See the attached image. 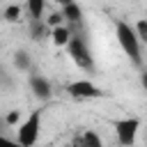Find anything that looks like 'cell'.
Returning <instances> with one entry per match:
<instances>
[{"mask_svg": "<svg viewBox=\"0 0 147 147\" xmlns=\"http://www.w3.org/2000/svg\"><path fill=\"white\" fill-rule=\"evenodd\" d=\"M115 34H117V41H119V48L124 51V55L136 64V67H140V62H142V51H140V41H138V37H136V30H133V25L131 23H126V21H117L115 23Z\"/></svg>", "mask_w": 147, "mask_h": 147, "instance_id": "6da1fadb", "label": "cell"}, {"mask_svg": "<svg viewBox=\"0 0 147 147\" xmlns=\"http://www.w3.org/2000/svg\"><path fill=\"white\" fill-rule=\"evenodd\" d=\"M39 131H41V113L32 110L16 129V142L21 147H32L39 140Z\"/></svg>", "mask_w": 147, "mask_h": 147, "instance_id": "7a4b0ae2", "label": "cell"}, {"mask_svg": "<svg viewBox=\"0 0 147 147\" xmlns=\"http://www.w3.org/2000/svg\"><path fill=\"white\" fill-rule=\"evenodd\" d=\"M67 51H69V57L74 60V64L80 67L83 71H90L94 67V60L90 55V48H87V44H85V39L80 34H74L71 32V39L67 44Z\"/></svg>", "mask_w": 147, "mask_h": 147, "instance_id": "3957f363", "label": "cell"}, {"mask_svg": "<svg viewBox=\"0 0 147 147\" xmlns=\"http://www.w3.org/2000/svg\"><path fill=\"white\" fill-rule=\"evenodd\" d=\"M113 126H115L117 142L122 147H133V142L138 138V131H140V119L138 117H122V119H115Z\"/></svg>", "mask_w": 147, "mask_h": 147, "instance_id": "277c9868", "label": "cell"}, {"mask_svg": "<svg viewBox=\"0 0 147 147\" xmlns=\"http://www.w3.org/2000/svg\"><path fill=\"white\" fill-rule=\"evenodd\" d=\"M67 92L74 99H99V96H106V92L99 85H94L92 80H74V83L67 85Z\"/></svg>", "mask_w": 147, "mask_h": 147, "instance_id": "5b68a950", "label": "cell"}, {"mask_svg": "<svg viewBox=\"0 0 147 147\" xmlns=\"http://www.w3.org/2000/svg\"><path fill=\"white\" fill-rule=\"evenodd\" d=\"M74 147H103V142H101V138H99V133H94V131H80L76 138H74Z\"/></svg>", "mask_w": 147, "mask_h": 147, "instance_id": "8992f818", "label": "cell"}, {"mask_svg": "<svg viewBox=\"0 0 147 147\" xmlns=\"http://www.w3.org/2000/svg\"><path fill=\"white\" fill-rule=\"evenodd\" d=\"M30 87H32V92H34V96L37 99H48L51 96V83L44 78V76H30Z\"/></svg>", "mask_w": 147, "mask_h": 147, "instance_id": "52a82bcc", "label": "cell"}, {"mask_svg": "<svg viewBox=\"0 0 147 147\" xmlns=\"http://www.w3.org/2000/svg\"><path fill=\"white\" fill-rule=\"evenodd\" d=\"M60 14H62V18H67V21H71V23H80V21H83V9H80V5H76V2H64L62 9H60Z\"/></svg>", "mask_w": 147, "mask_h": 147, "instance_id": "ba28073f", "label": "cell"}, {"mask_svg": "<svg viewBox=\"0 0 147 147\" xmlns=\"http://www.w3.org/2000/svg\"><path fill=\"white\" fill-rule=\"evenodd\" d=\"M51 37H53V44H55V46H67L69 39H71V32H69V28L57 25V28L51 30Z\"/></svg>", "mask_w": 147, "mask_h": 147, "instance_id": "9c48e42d", "label": "cell"}, {"mask_svg": "<svg viewBox=\"0 0 147 147\" xmlns=\"http://www.w3.org/2000/svg\"><path fill=\"white\" fill-rule=\"evenodd\" d=\"M44 0H30L28 5H25V9H28V14H30V18L32 21H39L41 18V14H44Z\"/></svg>", "mask_w": 147, "mask_h": 147, "instance_id": "30bf717a", "label": "cell"}, {"mask_svg": "<svg viewBox=\"0 0 147 147\" xmlns=\"http://www.w3.org/2000/svg\"><path fill=\"white\" fill-rule=\"evenodd\" d=\"M133 30H136L138 41H140V44H147V21H145V18H140V21L133 25Z\"/></svg>", "mask_w": 147, "mask_h": 147, "instance_id": "8fae6325", "label": "cell"}, {"mask_svg": "<svg viewBox=\"0 0 147 147\" xmlns=\"http://www.w3.org/2000/svg\"><path fill=\"white\" fill-rule=\"evenodd\" d=\"M14 64H16L18 69H30V55H28L25 51H18L16 57H14Z\"/></svg>", "mask_w": 147, "mask_h": 147, "instance_id": "7c38bea8", "label": "cell"}, {"mask_svg": "<svg viewBox=\"0 0 147 147\" xmlns=\"http://www.w3.org/2000/svg\"><path fill=\"white\" fill-rule=\"evenodd\" d=\"M21 11H23L21 5H9V7L5 9V18H7V21H16V18L21 16Z\"/></svg>", "mask_w": 147, "mask_h": 147, "instance_id": "4fadbf2b", "label": "cell"}, {"mask_svg": "<svg viewBox=\"0 0 147 147\" xmlns=\"http://www.w3.org/2000/svg\"><path fill=\"white\" fill-rule=\"evenodd\" d=\"M0 147H21V145L16 140H11V138H7V136L0 133Z\"/></svg>", "mask_w": 147, "mask_h": 147, "instance_id": "5bb4252c", "label": "cell"}, {"mask_svg": "<svg viewBox=\"0 0 147 147\" xmlns=\"http://www.w3.org/2000/svg\"><path fill=\"white\" fill-rule=\"evenodd\" d=\"M140 85L145 87V92H147V71H142L140 74Z\"/></svg>", "mask_w": 147, "mask_h": 147, "instance_id": "9a60e30c", "label": "cell"}, {"mask_svg": "<svg viewBox=\"0 0 147 147\" xmlns=\"http://www.w3.org/2000/svg\"><path fill=\"white\" fill-rule=\"evenodd\" d=\"M16 119H18V113H11V115L7 117V122H16Z\"/></svg>", "mask_w": 147, "mask_h": 147, "instance_id": "2e32d148", "label": "cell"}, {"mask_svg": "<svg viewBox=\"0 0 147 147\" xmlns=\"http://www.w3.org/2000/svg\"><path fill=\"white\" fill-rule=\"evenodd\" d=\"M145 147H147V142H145Z\"/></svg>", "mask_w": 147, "mask_h": 147, "instance_id": "e0dca14e", "label": "cell"}]
</instances>
